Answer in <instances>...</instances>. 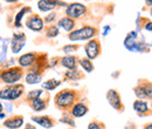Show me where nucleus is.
Returning a JSON list of instances; mask_svg holds the SVG:
<instances>
[{
	"instance_id": "nucleus-1",
	"label": "nucleus",
	"mask_w": 152,
	"mask_h": 129,
	"mask_svg": "<svg viewBox=\"0 0 152 129\" xmlns=\"http://www.w3.org/2000/svg\"><path fill=\"white\" fill-rule=\"evenodd\" d=\"M74 100H75V93L70 91H63L55 96V103L60 108L69 107L74 102Z\"/></svg>"
},
{
	"instance_id": "nucleus-2",
	"label": "nucleus",
	"mask_w": 152,
	"mask_h": 129,
	"mask_svg": "<svg viewBox=\"0 0 152 129\" xmlns=\"http://www.w3.org/2000/svg\"><path fill=\"white\" fill-rule=\"evenodd\" d=\"M22 76L21 73V68H11V69H7L5 72L0 74V77L1 80L5 82V83H8V85H15Z\"/></svg>"
},
{
	"instance_id": "nucleus-3",
	"label": "nucleus",
	"mask_w": 152,
	"mask_h": 129,
	"mask_svg": "<svg viewBox=\"0 0 152 129\" xmlns=\"http://www.w3.org/2000/svg\"><path fill=\"white\" fill-rule=\"evenodd\" d=\"M96 34V29L94 27H90V26H86V27H82L77 31H74L69 34V39L76 41V40H87V39H90Z\"/></svg>"
},
{
	"instance_id": "nucleus-4",
	"label": "nucleus",
	"mask_w": 152,
	"mask_h": 129,
	"mask_svg": "<svg viewBox=\"0 0 152 129\" xmlns=\"http://www.w3.org/2000/svg\"><path fill=\"white\" fill-rule=\"evenodd\" d=\"M66 13H67L68 18L70 19L80 18L86 13V7L82 4H72L67 7Z\"/></svg>"
},
{
	"instance_id": "nucleus-5",
	"label": "nucleus",
	"mask_w": 152,
	"mask_h": 129,
	"mask_svg": "<svg viewBox=\"0 0 152 129\" xmlns=\"http://www.w3.org/2000/svg\"><path fill=\"white\" fill-rule=\"evenodd\" d=\"M136 39H137V34L134 33V32H131L126 39H125V41H124V45H125V47L129 49V51H142L143 49V47H144V45L143 43H137L136 42Z\"/></svg>"
},
{
	"instance_id": "nucleus-6",
	"label": "nucleus",
	"mask_w": 152,
	"mask_h": 129,
	"mask_svg": "<svg viewBox=\"0 0 152 129\" xmlns=\"http://www.w3.org/2000/svg\"><path fill=\"white\" fill-rule=\"evenodd\" d=\"M86 53L88 59H95L99 54V42L97 40H91L86 45Z\"/></svg>"
},
{
	"instance_id": "nucleus-7",
	"label": "nucleus",
	"mask_w": 152,
	"mask_h": 129,
	"mask_svg": "<svg viewBox=\"0 0 152 129\" xmlns=\"http://www.w3.org/2000/svg\"><path fill=\"white\" fill-rule=\"evenodd\" d=\"M107 99H108V102L114 107L115 109H121L122 108V101H121V96L119 94L114 91V89H110L108 94H107Z\"/></svg>"
},
{
	"instance_id": "nucleus-8",
	"label": "nucleus",
	"mask_w": 152,
	"mask_h": 129,
	"mask_svg": "<svg viewBox=\"0 0 152 129\" xmlns=\"http://www.w3.org/2000/svg\"><path fill=\"white\" fill-rule=\"evenodd\" d=\"M26 25L29 29H33V31H41L43 28V21L38 15L29 17L26 21Z\"/></svg>"
},
{
	"instance_id": "nucleus-9",
	"label": "nucleus",
	"mask_w": 152,
	"mask_h": 129,
	"mask_svg": "<svg viewBox=\"0 0 152 129\" xmlns=\"http://www.w3.org/2000/svg\"><path fill=\"white\" fill-rule=\"evenodd\" d=\"M25 46V34L23 33H15L13 35V45H12V51L13 53H19L21 48Z\"/></svg>"
},
{
	"instance_id": "nucleus-10",
	"label": "nucleus",
	"mask_w": 152,
	"mask_h": 129,
	"mask_svg": "<svg viewBox=\"0 0 152 129\" xmlns=\"http://www.w3.org/2000/svg\"><path fill=\"white\" fill-rule=\"evenodd\" d=\"M56 5H63L62 2L56 1V0H40L38 2V7L40 11L46 12V11H50L53 10Z\"/></svg>"
},
{
	"instance_id": "nucleus-11",
	"label": "nucleus",
	"mask_w": 152,
	"mask_h": 129,
	"mask_svg": "<svg viewBox=\"0 0 152 129\" xmlns=\"http://www.w3.org/2000/svg\"><path fill=\"white\" fill-rule=\"evenodd\" d=\"M34 61H35V54L33 53H27L19 57V63L21 67H29L34 63Z\"/></svg>"
},
{
	"instance_id": "nucleus-12",
	"label": "nucleus",
	"mask_w": 152,
	"mask_h": 129,
	"mask_svg": "<svg viewBox=\"0 0 152 129\" xmlns=\"http://www.w3.org/2000/svg\"><path fill=\"white\" fill-rule=\"evenodd\" d=\"M23 123V119L21 116H18V117H13V119H10L7 121H5V127L10 129H18L22 126Z\"/></svg>"
},
{
	"instance_id": "nucleus-13",
	"label": "nucleus",
	"mask_w": 152,
	"mask_h": 129,
	"mask_svg": "<svg viewBox=\"0 0 152 129\" xmlns=\"http://www.w3.org/2000/svg\"><path fill=\"white\" fill-rule=\"evenodd\" d=\"M33 121L47 129L52 128V126H53V121L47 116H35V117H33Z\"/></svg>"
},
{
	"instance_id": "nucleus-14",
	"label": "nucleus",
	"mask_w": 152,
	"mask_h": 129,
	"mask_svg": "<svg viewBox=\"0 0 152 129\" xmlns=\"http://www.w3.org/2000/svg\"><path fill=\"white\" fill-rule=\"evenodd\" d=\"M87 111H88L87 106H84L83 103H76L75 106L73 107V109H72V114L75 117H81V116L86 115Z\"/></svg>"
},
{
	"instance_id": "nucleus-15",
	"label": "nucleus",
	"mask_w": 152,
	"mask_h": 129,
	"mask_svg": "<svg viewBox=\"0 0 152 129\" xmlns=\"http://www.w3.org/2000/svg\"><path fill=\"white\" fill-rule=\"evenodd\" d=\"M58 26L62 27L64 31H72L74 28L75 24H74V20L73 19L66 17V18H62L58 20Z\"/></svg>"
},
{
	"instance_id": "nucleus-16",
	"label": "nucleus",
	"mask_w": 152,
	"mask_h": 129,
	"mask_svg": "<svg viewBox=\"0 0 152 129\" xmlns=\"http://www.w3.org/2000/svg\"><path fill=\"white\" fill-rule=\"evenodd\" d=\"M61 63L63 67L68 69H74L76 67V57L75 56H64L61 59Z\"/></svg>"
},
{
	"instance_id": "nucleus-17",
	"label": "nucleus",
	"mask_w": 152,
	"mask_h": 129,
	"mask_svg": "<svg viewBox=\"0 0 152 129\" xmlns=\"http://www.w3.org/2000/svg\"><path fill=\"white\" fill-rule=\"evenodd\" d=\"M23 86L22 85H14L11 87V93H10V100H17L20 95L22 94Z\"/></svg>"
},
{
	"instance_id": "nucleus-18",
	"label": "nucleus",
	"mask_w": 152,
	"mask_h": 129,
	"mask_svg": "<svg viewBox=\"0 0 152 129\" xmlns=\"http://www.w3.org/2000/svg\"><path fill=\"white\" fill-rule=\"evenodd\" d=\"M42 79V75L37 72H31L26 75V81L29 85H34V83H39Z\"/></svg>"
},
{
	"instance_id": "nucleus-19",
	"label": "nucleus",
	"mask_w": 152,
	"mask_h": 129,
	"mask_svg": "<svg viewBox=\"0 0 152 129\" xmlns=\"http://www.w3.org/2000/svg\"><path fill=\"white\" fill-rule=\"evenodd\" d=\"M133 109L139 113V114H145L146 111H149V107H148V103L144 102V101H140V100H137L134 103H133Z\"/></svg>"
},
{
	"instance_id": "nucleus-20",
	"label": "nucleus",
	"mask_w": 152,
	"mask_h": 129,
	"mask_svg": "<svg viewBox=\"0 0 152 129\" xmlns=\"http://www.w3.org/2000/svg\"><path fill=\"white\" fill-rule=\"evenodd\" d=\"M32 108L35 111H41L46 108V102L43 100H41L40 97L35 99V100H32Z\"/></svg>"
},
{
	"instance_id": "nucleus-21",
	"label": "nucleus",
	"mask_w": 152,
	"mask_h": 129,
	"mask_svg": "<svg viewBox=\"0 0 152 129\" xmlns=\"http://www.w3.org/2000/svg\"><path fill=\"white\" fill-rule=\"evenodd\" d=\"M81 66H82V68H83L86 72H88V73H90V72L94 71L93 62H91L89 59H82V60H81Z\"/></svg>"
},
{
	"instance_id": "nucleus-22",
	"label": "nucleus",
	"mask_w": 152,
	"mask_h": 129,
	"mask_svg": "<svg viewBox=\"0 0 152 129\" xmlns=\"http://www.w3.org/2000/svg\"><path fill=\"white\" fill-rule=\"evenodd\" d=\"M60 85H61V81H57V80H49V81L45 82V83L42 85V87L46 88V89H48V91H53V89H55L57 86H60Z\"/></svg>"
},
{
	"instance_id": "nucleus-23",
	"label": "nucleus",
	"mask_w": 152,
	"mask_h": 129,
	"mask_svg": "<svg viewBox=\"0 0 152 129\" xmlns=\"http://www.w3.org/2000/svg\"><path fill=\"white\" fill-rule=\"evenodd\" d=\"M27 11H29V8H28V7H26V8L21 10L19 13H18V15H17V18H15V26H17V27H20V20H21V18L25 15V13H26Z\"/></svg>"
},
{
	"instance_id": "nucleus-24",
	"label": "nucleus",
	"mask_w": 152,
	"mask_h": 129,
	"mask_svg": "<svg viewBox=\"0 0 152 129\" xmlns=\"http://www.w3.org/2000/svg\"><path fill=\"white\" fill-rule=\"evenodd\" d=\"M41 94H42V91H41V89L32 91V92L28 93V100H35V99H39Z\"/></svg>"
},
{
	"instance_id": "nucleus-25",
	"label": "nucleus",
	"mask_w": 152,
	"mask_h": 129,
	"mask_svg": "<svg viewBox=\"0 0 152 129\" xmlns=\"http://www.w3.org/2000/svg\"><path fill=\"white\" fill-rule=\"evenodd\" d=\"M57 34H58V29H57V27L55 26H50V27H48V29H47V37H56Z\"/></svg>"
},
{
	"instance_id": "nucleus-26",
	"label": "nucleus",
	"mask_w": 152,
	"mask_h": 129,
	"mask_svg": "<svg viewBox=\"0 0 152 129\" xmlns=\"http://www.w3.org/2000/svg\"><path fill=\"white\" fill-rule=\"evenodd\" d=\"M10 93H11V87H7L5 89H1L0 91V99L10 100Z\"/></svg>"
},
{
	"instance_id": "nucleus-27",
	"label": "nucleus",
	"mask_w": 152,
	"mask_h": 129,
	"mask_svg": "<svg viewBox=\"0 0 152 129\" xmlns=\"http://www.w3.org/2000/svg\"><path fill=\"white\" fill-rule=\"evenodd\" d=\"M66 77H68L70 80H76V79L80 77V74H78L77 71H69V72H67V74H66Z\"/></svg>"
},
{
	"instance_id": "nucleus-28",
	"label": "nucleus",
	"mask_w": 152,
	"mask_h": 129,
	"mask_svg": "<svg viewBox=\"0 0 152 129\" xmlns=\"http://www.w3.org/2000/svg\"><path fill=\"white\" fill-rule=\"evenodd\" d=\"M143 89H144V93H145L146 97H150V99H152V85H151V83L145 85V86L143 87Z\"/></svg>"
},
{
	"instance_id": "nucleus-29",
	"label": "nucleus",
	"mask_w": 152,
	"mask_h": 129,
	"mask_svg": "<svg viewBox=\"0 0 152 129\" xmlns=\"http://www.w3.org/2000/svg\"><path fill=\"white\" fill-rule=\"evenodd\" d=\"M136 95L139 97V99H144V97H146V95H145V93H144V89H143V87H139V88H136Z\"/></svg>"
},
{
	"instance_id": "nucleus-30",
	"label": "nucleus",
	"mask_w": 152,
	"mask_h": 129,
	"mask_svg": "<svg viewBox=\"0 0 152 129\" xmlns=\"http://www.w3.org/2000/svg\"><path fill=\"white\" fill-rule=\"evenodd\" d=\"M77 49V46H74V45H72V46H64L63 47V52L64 53H72V52H74Z\"/></svg>"
},
{
	"instance_id": "nucleus-31",
	"label": "nucleus",
	"mask_w": 152,
	"mask_h": 129,
	"mask_svg": "<svg viewBox=\"0 0 152 129\" xmlns=\"http://www.w3.org/2000/svg\"><path fill=\"white\" fill-rule=\"evenodd\" d=\"M88 129H102V127H101L97 122H91V123L88 126Z\"/></svg>"
},
{
	"instance_id": "nucleus-32",
	"label": "nucleus",
	"mask_w": 152,
	"mask_h": 129,
	"mask_svg": "<svg viewBox=\"0 0 152 129\" xmlns=\"http://www.w3.org/2000/svg\"><path fill=\"white\" fill-rule=\"evenodd\" d=\"M60 121H61V122H66V123H69V125H72L73 127L75 126V123H74V121H73V120H70L69 117H63V119H61Z\"/></svg>"
},
{
	"instance_id": "nucleus-33",
	"label": "nucleus",
	"mask_w": 152,
	"mask_h": 129,
	"mask_svg": "<svg viewBox=\"0 0 152 129\" xmlns=\"http://www.w3.org/2000/svg\"><path fill=\"white\" fill-rule=\"evenodd\" d=\"M55 17H56V14H55V13H53V14H49V17H47V18H46V21H47V22H49V21L54 20V19H55Z\"/></svg>"
},
{
	"instance_id": "nucleus-34",
	"label": "nucleus",
	"mask_w": 152,
	"mask_h": 129,
	"mask_svg": "<svg viewBox=\"0 0 152 129\" xmlns=\"http://www.w3.org/2000/svg\"><path fill=\"white\" fill-rule=\"evenodd\" d=\"M145 29H148V31H152V22H148V24L145 25Z\"/></svg>"
},
{
	"instance_id": "nucleus-35",
	"label": "nucleus",
	"mask_w": 152,
	"mask_h": 129,
	"mask_svg": "<svg viewBox=\"0 0 152 129\" xmlns=\"http://www.w3.org/2000/svg\"><path fill=\"white\" fill-rule=\"evenodd\" d=\"M146 5L148 6H152V0H146Z\"/></svg>"
},
{
	"instance_id": "nucleus-36",
	"label": "nucleus",
	"mask_w": 152,
	"mask_h": 129,
	"mask_svg": "<svg viewBox=\"0 0 152 129\" xmlns=\"http://www.w3.org/2000/svg\"><path fill=\"white\" fill-rule=\"evenodd\" d=\"M145 129H152V123H150V125H148V126L145 127Z\"/></svg>"
},
{
	"instance_id": "nucleus-37",
	"label": "nucleus",
	"mask_w": 152,
	"mask_h": 129,
	"mask_svg": "<svg viewBox=\"0 0 152 129\" xmlns=\"http://www.w3.org/2000/svg\"><path fill=\"white\" fill-rule=\"evenodd\" d=\"M7 2H13V1H15V0H6Z\"/></svg>"
},
{
	"instance_id": "nucleus-38",
	"label": "nucleus",
	"mask_w": 152,
	"mask_h": 129,
	"mask_svg": "<svg viewBox=\"0 0 152 129\" xmlns=\"http://www.w3.org/2000/svg\"><path fill=\"white\" fill-rule=\"evenodd\" d=\"M2 111V105H1V103H0V111Z\"/></svg>"
},
{
	"instance_id": "nucleus-39",
	"label": "nucleus",
	"mask_w": 152,
	"mask_h": 129,
	"mask_svg": "<svg viewBox=\"0 0 152 129\" xmlns=\"http://www.w3.org/2000/svg\"><path fill=\"white\" fill-rule=\"evenodd\" d=\"M151 15H152V10H151Z\"/></svg>"
}]
</instances>
